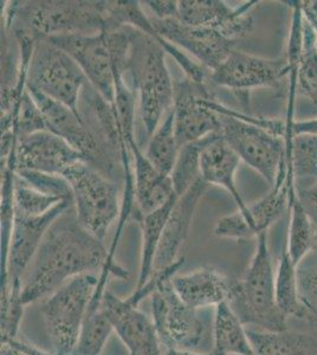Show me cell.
I'll list each match as a JSON object with an SVG mask.
<instances>
[{"mask_svg": "<svg viewBox=\"0 0 317 355\" xmlns=\"http://www.w3.org/2000/svg\"><path fill=\"white\" fill-rule=\"evenodd\" d=\"M65 212L49 229L31 266L22 282V300L25 306L45 300L63 284L85 274L98 275V286L93 303L100 304L112 275L109 250L103 241L80 225Z\"/></svg>", "mask_w": 317, "mask_h": 355, "instance_id": "cell-1", "label": "cell"}, {"mask_svg": "<svg viewBox=\"0 0 317 355\" xmlns=\"http://www.w3.org/2000/svg\"><path fill=\"white\" fill-rule=\"evenodd\" d=\"M132 35V26H122L93 35H67L48 40L73 57L89 85L105 102L112 105L117 73H125Z\"/></svg>", "mask_w": 317, "mask_h": 355, "instance_id": "cell-6", "label": "cell"}, {"mask_svg": "<svg viewBox=\"0 0 317 355\" xmlns=\"http://www.w3.org/2000/svg\"><path fill=\"white\" fill-rule=\"evenodd\" d=\"M98 286V276H77L43 301L42 316L53 355H71Z\"/></svg>", "mask_w": 317, "mask_h": 355, "instance_id": "cell-8", "label": "cell"}, {"mask_svg": "<svg viewBox=\"0 0 317 355\" xmlns=\"http://www.w3.org/2000/svg\"><path fill=\"white\" fill-rule=\"evenodd\" d=\"M289 210V229L284 249L291 262L298 268L308 254L317 250V224L307 210L296 185L290 192Z\"/></svg>", "mask_w": 317, "mask_h": 355, "instance_id": "cell-23", "label": "cell"}, {"mask_svg": "<svg viewBox=\"0 0 317 355\" xmlns=\"http://www.w3.org/2000/svg\"><path fill=\"white\" fill-rule=\"evenodd\" d=\"M239 162L241 159L226 144L221 134L216 133L201 152L200 177L207 185L219 186L228 191L238 210H244L248 204H245L236 185Z\"/></svg>", "mask_w": 317, "mask_h": 355, "instance_id": "cell-22", "label": "cell"}, {"mask_svg": "<svg viewBox=\"0 0 317 355\" xmlns=\"http://www.w3.org/2000/svg\"><path fill=\"white\" fill-rule=\"evenodd\" d=\"M289 73L285 57L269 60L234 49L219 68L211 71L209 78L216 85L248 94L256 88L278 89Z\"/></svg>", "mask_w": 317, "mask_h": 355, "instance_id": "cell-13", "label": "cell"}, {"mask_svg": "<svg viewBox=\"0 0 317 355\" xmlns=\"http://www.w3.org/2000/svg\"><path fill=\"white\" fill-rule=\"evenodd\" d=\"M1 355H19V353L8 343H1Z\"/></svg>", "mask_w": 317, "mask_h": 355, "instance_id": "cell-43", "label": "cell"}, {"mask_svg": "<svg viewBox=\"0 0 317 355\" xmlns=\"http://www.w3.org/2000/svg\"><path fill=\"white\" fill-rule=\"evenodd\" d=\"M62 177L73 193L76 218L85 230L103 241L109 227L120 218L122 204L117 182L105 177L88 162H78Z\"/></svg>", "mask_w": 317, "mask_h": 355, "instance_id": "cell-9", "label": "cell"}, {"mask_svg": "<svg viewBox=\"0 0 317 355\" xmlns=\"http://www.w3.org/2000/svg\"><path fill=\"white\" fill-rule=\"evenodd\" d=\"M303 194L307 202H309L311 209L317 214V180L310 186L309 189H307Z\"/></svg>", "mask_w": 317, "mask_h": 355, "instance_id": "cell-40", "label": "cell"}, {"mask_svg": "<svg viewBox=\"0 0 317 355\" xmlns=\"http://www.w3.org/2000/svg\"><path fill=\"white\" fill-rule=\"evenodd\" d=\"M207 186L203 179H199L185 194L178 197L174 202L157 248L153 274L165 270L180 259L179 252L189 236L194 212L204 197Z\"/></svg>", "mask_w": 317, "mask_h": 355, "instance_id": "cell-19", "label": "cell"}, {"mask_svg": "<svg viewBox=\"0 0 317 355\" xmlns=\"http://www.w3.org/2000/svg\"><path fill=\"white\" fill-rule=\"evenodd\" d=\"M212 98L205 85L185 77L174 82V127L180 147L198 141L211 134L221 133L219 115L206 105Z\"/></svg>", "mask_w": 317, "mask_h": 355, "instance_id": "cell-14", "label": "cell"}, {"mask_svg": "<svg viewBox=\"0 0 317 355\" xmlns=\"http://www.w3.org/2000/svg\"><path fill=\"white\" fill-rule=\"evenodd\" d=\"M144 4L147 5V8L151 10L153 18H157L160 21L179 18V1L152 0V1H145Z\"/></svg>", "mask_w": 317, "mask_h": 355, "instance_id": "cell-37", "label": "cell"}, {"mask_svg": "<svg viewBox=\"0 0 317 355\" xmlns=\"http://www.w3.org/2000/svg\"><path fill=\"white\" fill-rule=\"evenodd\" d=\"M233 277L213 268H201L192 272L175 275L173 289L179 299L194 309H209L228 302Z\"/></svg>", "mask_w": 317, "mask_h": 355, "instance_id": "cell-20", "label": "cell"}, {"mask_svg": "<svg viewBox=\"0 0 317 355\" xmlns=\"http://www.w3.org/2000/svg\"><path fill=\"white\" fill-rule=\"evenodd\" d=\"M71 205H74L73 200L67 199L42 216H26L15 210L8 262L4 271L0 272V296H5L11 291L22 293L24 275L49 229Z\"/></svg>", "mask_w": 317, "mask_h": 355, "instance_id": "cell-12", "label": "cell"}, {"mask_svg": "<svg viewBox=\"0 0 317 355\" xmlns=\"http://www.w3.org/2000/svg\"><path fill=\"white\" fill-rule=\"evenodd\" d=\"M42 130H48V125L43 114L40 112V107L37 105L31 94L28 93L26 89L17 110L13 132L16 134L17 140H18Z\"/></svg>", "mask_w": 317, "mask_h": 355, "instance_id": "cell-34", "label": "cell"}, {"mask_svg": "<svg viewBox=\"0 0 317 355\" xmlns=\"http://www.w3.org/2000/svg\"><path fill=\"white\" fill-rule=\"evenodd\" d=\"M302 11L309 23H317L316 1H301Z\"/></svg>", "mask_w": 317, "mask_h": 355, "instance_id": "cell-39", "label": "cell"}, {"mask_svg": "<svg viewBox=\"0 0 317 355\" xmlns=\"http://www.w3.org/2000/svg\"><path fill=\"white\" fill-rule=\"evenodd\" d=\"M172 279L162 281L151 296V318L162 346L166 349L212 353L214 311L189 307L175 294Z\"/></svg>", "mask_w": 317, "mask_h": 355, "instance_id": "cell-7", "label": "cell"}, {"mask_svg": "<svg viewBox=\"0 0 317 355\" xmlns=\"http://www.w3.org/2000/svg\"><path fill=\"white\" fill-rule=\"evenodd\" d=\"M257 1H248L231 8L221 0H181L179 19L194 28H207L230 41L237 42L253 30L251 10Z\"/></svg>", "mask_w": 317, "mask_h": 355, "instance_id": "cell-16", "label": "cell"}, {"mask_svg": "<svg viewBox=\"0 0 317 355\" xmlns=\"http://www.w3.org/2000/svg\"><path fill=\"white\" fill-rule=\"evenodd\" d=\"M216 134V133H214ZM214 134L180 147L171 179L177 197L185 194L200 177V155Z\"/></svg>", "mask_w": 317, "mask_h": 355, "instance_id": "cell-29", "label": "cell"}, {"mask_svg": "<svg viewBox=\"0 0 317 355\" xmlns=\"http://www.w3.org/2000/svg\"><path fill=\"white\" fill-rule=\"evenodd\" d=\"M67 200L56 196L44 193L28 186L20 178H15V210L26 216H42L60 202ZM73 200V199H69ZM74 202V200H73Z\"/></svg>", "mask_w": 317, "mask_h": 355, "instance_id": "cell-33", "label": "cell"}, {"mask_svg": "<svg viewBox=\"0 0 317 355\" xmlns=\"http://www.w3.org/2000/svg\"><path fill=\"white\" fill-rule=\"evenodd\" d=\"M178 197L171 199L165 205L153 211L151 214L137 216V219L140 223L141 234H142V244H141L140 268L137 276V288L145 286L148 282L153 274L154 261L157 256V248L160 244L161 237L164 234L166 223L173 205Z\"/></svg>", "mask_w": 317, "mask_h": 355, "instance_id": "cell-26", "label": "cell"}, {"mask_svg": "<svg viewBox=\"0 0 317 355\" xmlns=\"http://www.w3.org/2000/svg\"><path fill=\"white\" fill-rule=\"evenodd\" d=\"M132 175L137 216L157 211L171 199L177 197L171 175H166L154 167L137 144L132 146Z\"/></svg>", "mask_w": 317, "mask_h": 355, "instance_id": "cell-21", "label": "cell"}, {"mask_svg": "<svg viewBox=\"0 0 317 355\" xmlns=\"http://www.w3.org/2000/svg\"><path fill=\"white\" fill-rule=\"evenodd\" d=\"M180 146L178 144L174 127V113L173 108L167 116L161 122L157 130L149 137L148 145L145 155L159 172L171 175Z\"/></svg>", "mask_w": 317, "mask_h": 355, "instance_id": "cell-28", "label": "cell"}, {"mask_svg": "<svg viewBox=\"0 0 317 355\" xmlns=\"http://www.w3.org/2000/svg\"><path fill=\"white\" fill-rule=\"evenodd\" d=\"M286 154L293 177L317 180V133L286 137Z\"/></svg>", "mask_w": 317, "mask_h": 355, "instance_id": "cell-32", "label": "cell"}, {"mask_svg": "<svg viewBox=\"0 0 317 355\" xmlns=\"http://www.w3.org/2000/svg\"><path fill=\"white\" fill-rule=\"evenodd\" d=\"M295 182L296 179L286 157L277 182L271 186L269 193L258 202L246 205L244 210L219 219L213 232L219 239L234 241L257 239L261 234H268L270 227L284 214L285 209L289 207L290 192L296 185Z\"/></svg>", "mask_w": 317, "mask_h": 355, "instance_id": "cell-11", "label": "cell"}, {"mask_svg": "<svg viewBox=\"0 0 317 355\" xmlns=\"http://www.w3.org/2000/svg\"><path fill=\"white\" fill-rule=\"evenodd\" d=\"M17 177L33 189L60 198L73 199L68 182L60 175L40 173L33 171H17Z\"/></svg>", "mask_w": 317, "mask_h": 355, "instance_id": "cell-35", "label": "cell"}, {"mask_svg": "<svg viewBox=\"0 0 317 355\" xmlns=\"http://www.w3.org/2000/svg\"><path fill=\"white\" fill-rule=\"evenodd\" d=\"M212 355H253L248 329L228 302L213 308Z\"/></svg>", "mask_w": 317, "mask_h": 355, "instance_id": "cell-24", "label": "cell"}, {"mask_svg": "<svg viewBox=\"0 0 317 355\" xmlns=\"http://www.w3.org/2000/svg\"><path fill=\"white\" fill-rule=\"evenodd\" d=\"M206 105L219 115L221 134L241 160L256 171L270 187L277 182L286 162V123L253 117L207 98Z\"/></svg>", "mask_w": 317, "mask_h": 355, "instance_id": "cell-2", "label": "cell"}, {"mask_svg": "<svg viewBox=\"0 0 317 355\" xmlns=\"http://www.w3.org/2000/svg\"><path fill=\"white\" fill-rule=\"evenodd\" d=\"M101 307L112 321L114 331L128 349L129 355H164L165 348L152 318L128 297L121 299L105 291Z\"/></svg>", "mask_w": 317, "mask_h": 355, "instance_id": "cell-15", "label": "cell"}, {"mask_svg": "<svg viewBox=\"0 0 317 355\" xmlns=\"http://www.w3.org/2000/svg\"><path fill=\"white\" fill-rule=\"evenodd\" d=\"M164 355H212V353H197V352L179 351V349H166Z\"/></svg>", "mask_w": 317, "mask_h": 355, "instance_id": "cell-41", "label": "cell"}, {"mask_svg": "<svg viewBox=\"0 0 317 355\" xmlns=\"http://www.w3.org/2000/svg\"><path fill=\"white\" fill-rule=\"evenodd\" d=\"M5 30H23L36 38L93 35L107 30L108 1H10Z\"/></svg>", "mask_w": 317, "mask_h": 355, "instance_id": "cell-3", "label": "cell"}, {"mask_svg": "<svg viewBox=\"0 0 317 355\" xmlns=\"http://www.w3.org/2000/svg\"><path fill=\"white\" fill-rule=\"evenodd\" d=\"M298 269L283 249L275 275V293L278 308L286 319H305L307 314V308L301 302L298 293Z\"/></svg>", "mask_w": 317, "mask_h": 355, "instance_id": "cell-27", "label": "cell"}, {"mask_svg": "<svg viewBox=\"0 0 317 355\" xmlns=\"http://www.w3.org/2000/svg\"><path fill=\"white\" fill-rule=\"evenodd\" d=\"M253 355H317V335L246 328Z\"/></svg>", "mask_w": 317, "mask_h": 355, "instance_id": "cell-25", "label": "cell"}, {"mask_svg": "<svg viewBox=\"0 0 317 355\" xmlns=\"http://www.w3.org/2000/svg\"><path fill=\"white\" fill-rule=\"evenodd\" d=\"M8 343L11 347L15 348V349L24 355H53V353L50 354L48 352L42 351L40 348H37L36 346L24 343V341H19L18 339L8 340L6 343Z\"/></svg>", "mask_w": 317, "mask_h": 355, "instance_id": "cell-38", "label": "cell"}, {"mask_svg": "<svg viewBox=\"0 0 317 355\" xmlns=\"http://www.w3.org/2000/svg\"><path fill=\"white\" fill-rule=\"evenodd\" d=\"M305 320H307V321H308V322H309L310 324H311V326H313V327L317 331V313L307 311Z\"/></svg>", "mask_w": 317, "mask_h": 355, "instance_id": "cell-42", "label": "cell"}, {"mask_svg": "<svg viewBox=\"0 0 317 355\" xmlns=\"http://www.w3.org/2000/svg\"><path fill=\"white\" fill-rule=\"evenodd\" d=\"M88 80L73 57L48 38H40L28 63L26 88L36 90L80 115V93Z\"/></svg>", "mask_w": 317, "mask_h": 355, "instance_id": "cell-10", "label": "cell"}, {"mask_svg": "<svg viewBox=\"0 0 317 355\" xmlns=\"http://www.w3.org/2000/svg\"><path fill=\"white\" fill-rule=\"evenodd\" d=\"M249 268L241 279H232L228 303L246 328L281 331L288 329L275 293L273 259L268 234H261Z\"/></svg>", "mask_w": 317, "mask_h": 355, "instance_id": "cell-5", "label": "cell"}, {"mask_svg": "<svg viewBox=\"0 0 317 355\" xmlns=\"http://www.w3.org/2000/svg\"><path fill=\"white\" fill-rule=\"evenodd\" d=\"M298 293L307 311L317 313V264L298 271Z\"/></svg>", "mask_w": 317, "mask_h": 355, "instance_id": "cell-36", "label": "cell"}, {"mask_svg": "<svg viewBox=\"0 0 317 355\" xmlns=\"http://www.w3.org/2000/svg\"><path fill=\"white\" fill-rule=\"evenodd\" d=\"M157 36L192 55L199 64L214 71L236 49V42L230 41L207 28H194L179 18L160 21L151 17Z\"/></svg>", "mask_w": 317, "mask_h": 355, "instance_id": "cell-18", "label": "cell"}, {"mask_svg": "<svg viewBox=\"0 0 317 355\" xmlns=\"http://www.w3.org/2000/svg\"><path fill=\"white\" fill-rule=\"evenodd\" d=\"M85 157L65 139L49 130H42L17 140L13 165L17 171H33L51 175H63L65 171Z\"/></svg>", "mask_w": 317, "mask_h": 355, "instance_id": "cell-17", "label": "cell"}, {"mask_svg": "<svg viewBox=\"0 0 317 355\" xmlns=\"http://www.w3.org/2000/svg\"><path fill=\"white\" fill-rule=\"evenodd\" d=\"M316 30L303 21V46L301 58L296 69V88L301 95L317 103V48Z\"/></svg>", "mask_w": 317, "mask_h": 355, "instance_id": "cell-30", "label": "cell"}, {"mask_svg": "<svg viewBox=\"0 0 317 355\" xmlns=\"http://www.w3.org/2000/svg\"><path fill=\"white\" fill-rule=\"evenodd\" d=\"M125 73L137 94L141 121L149 139L172 110L174 102V82L157 33L152 37L132 28Z\"/></svg>", "mask_w": 317, "mask_h": 355, "instance_id": "cell-4", "label": "cell"}, {"mask_svg": "<svg viewBox=\"0 0 317 355\" xmlns=\"http://www.w3.org/2000/svg\"><path fill=\"white\" fill-rule=\"evenodd\" d=\"M112 333V321L102 307L89 311L71 355H101Z\"/></svg>", "mask_w": 317, "mask_h": 355, "instance_id": "cell-31", "label": "cell"}]
</instances>
